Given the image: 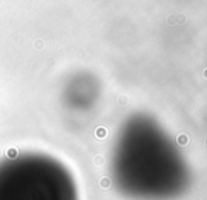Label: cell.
<instances>
[{
	"label": "cell",
	"mask_w": 207,
	"mask_h": 200,
	"mask_svg": "<svg viewBox=\"0 0 207 200\" xmlns=\"http://www.w3.org/2000/svg\"><path fill=\"white\" fill-rule=\"evenodd\" d=\"M0 200H80L71 168L41 151L0 158Z\"/></svg>",
	"instance_id": "obj_1"
},
{
	"label": "cell",
	"mask_w": 207,
	"mask_h": 200,
	"mask_svg": "<svg viewBox=\"0 0 207 200\" xmlns=\"http://www.w3.org/2000/svg\"><path fill=\"white\" fill-rule=\"evenodd\" d=\"M166 24L171 25V27H173V25H176V16L175 14H171V16L166 18Z\"/></svg>",
	"instance_id": "obj_2"
},
{
	"label": "cell",
	"mask_w": 207,
	"mask_h": 200,
	"mask_svg": "<svg viewBox=\"0 0 207 200\" xmlns=\"http://www.w3.org/2000/svg\"><path fill=\"white\" fill-rule=\"evenodd\" d=\"M186 23V17L183 14H178L176 16V24H185Z\"/></svg>",
	"instance_id": "obj_3"
}]
</instances>
